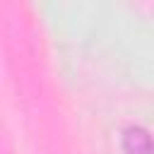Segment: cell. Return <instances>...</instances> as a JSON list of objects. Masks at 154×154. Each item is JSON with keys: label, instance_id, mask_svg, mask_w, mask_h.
Masks as SVG:
<instances>
[{"label": "cell", "instance_id": "6da1fadb", "mask_svg": "<svg viewBox=\"0 0 154 154\" xmlns=\"http://www.w3.org/2000/svg\"><path fill=\"white\" fill-rule=\"evenodd\" d=\"M123 147H125V154H152L149 132L140 125L128 128L125 135H123Z\"/></svg>", "mask_w": 154, "mask_h": 154}]
</instances>
